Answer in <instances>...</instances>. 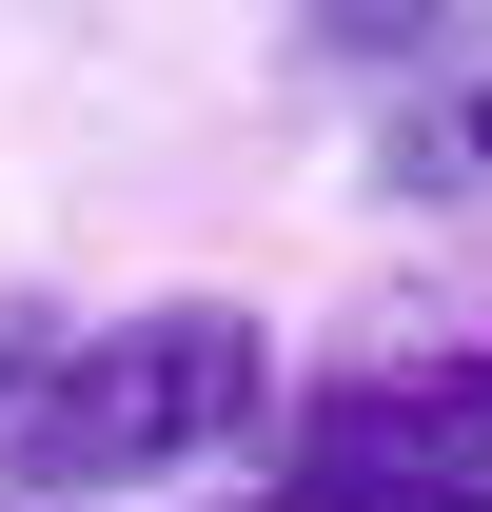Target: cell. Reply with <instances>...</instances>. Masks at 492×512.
Returning <instances> with one entry per match:
<instances>
[{
	"instance_id": "cell-1",
	"label": "cell",
	"mask_w": 492,
	"mask_h": 512,
	"mask_svg": "<svg viewBox=\"0 0 492 512\" xmlns=\"http://www.w3.org/2000/svg\"><path fill=\"white\" fill-rule=\"evenodd\" d=\"M0 453L60 512H158L178 473H217V453H276V335H256L237 296H158V316L79 335L60 375L0 414Z\"/></svg>"
},
{
	"instance_id": "cell-2",
	"label": "cell",
	"mask_w": 492,
	"mask_h": 512,
	"mask_svg": "<svg viewBox=\"0 0 492 512\" xmlns=\"http://www.w3.org/2000/svg\"><path fill=\"white\" fill-rule=\"evenodd\" d=\"M453 178H492V79H473V99H453Z\"/></svg>"
}]
</instances>
